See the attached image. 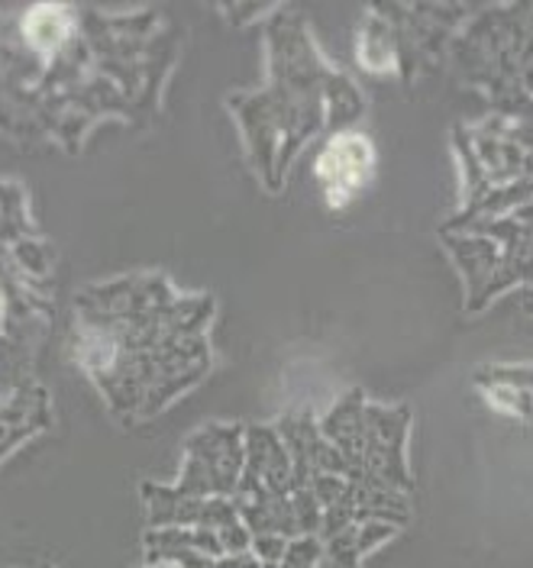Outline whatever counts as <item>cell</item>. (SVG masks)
I'll return each mask as SVG.
<instances>
[{
	"label": "cell",
	"mask_w": 533,
	"mask_h": 568,
	"mask_svg": "<svg viewBox=\"0 0 533 568\" xmlns=\"http://www.w3.org/2000/svg\"><path fill=\"white\" fill-rule=\"evenodd\" d=\"M375 152L372 142L359 133H343L320 152L318 178L326 191L330 207H346L372 175Z\"/></svg>",
	"instance_id": "1"
},
{
	"label": "cell",
	"mask_w": 533,
	"mask_h": 568,
	"mask_svg": "<svg viewBox=\"0 0 533 568\" xmlns=\"http://www.w3.org/2000/svg\"><path fill=\"white\" fill-rule=\"evenodd\" d=\"M66 30H69V23L62 20V10H52V7H39L33 20H30V36L33 39H39V33H46L42 45L59 42V36H66Z\"/></svg>",
	"instance_id": "2"
}]
</instances>
